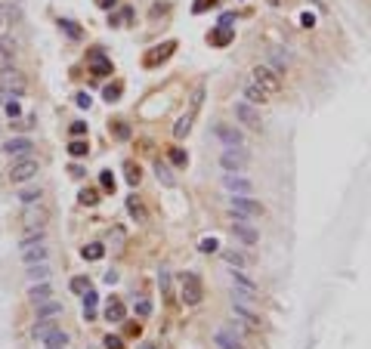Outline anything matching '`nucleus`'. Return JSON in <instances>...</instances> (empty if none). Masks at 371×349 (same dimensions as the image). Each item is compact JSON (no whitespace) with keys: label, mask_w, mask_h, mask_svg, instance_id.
Instances as JSON below:
<instances>
[{"label":"nucleus","mask_w":371,"mask_h":349,"mask_svg":"<svg viewBox=\"0 0 371 349\" xmlns=\"http://www.w3.org/2000/svg\"><path fill=\"white\" fill-rule=\"evenodd\" d=\"M247 81H254L260 90H263V93H266L269 99L272 96H278V90H281V81H278V75H275V71L272 68H266V65H257L254 71H251V78H247Z\"/></svg>","instance_id":"1"},{"label":"nucleus","mask_w":371,"mask_h":349,"mask_svg":"<svg viewBox=\"0 0 371 349\" xmlns=\"http://www.w3.org/2000/svg\"><path fill=\"white\" fill-rule=\"evenodd\" d=\"M38 173H41V164L34 161V158L13 161V167H10V182H13V186H25V182H31Z\"/></svg>","instance_id":"2"},{"label":"nucleus","mask_w":371,"mask_h":349,"mask_svg":"<svg viewBox=\"0 0 371 349\" xmlns=\"http://www.w3.org/2000/svg\"><path fill=\"white\" fill-rule=\"evenodd\" d=\"M229 210H232L238 219H257L263 216V204L254 198H247V195H235V198H229Z\"/></svg>","instance_id":"3"},{"label":"nucleus","mask_w":371,"mask_h":349,"mask_svg":"<svg viewBox=\"0 0 371 349\" xmlns=\"http://www.w3.org/2000/svg\"><path fill=\"white\" fill-rule=\"evenodd\" d=\"M201 297H204V290H201V278H198L195 272H186V275H183V281H180V300H183L186 306H198Z\"/></svg>","instance_id":"4"},{"label":"nucleus","mask_w":371,"mask_h":349,"mask_svg":"<svg viewBox=\"0 0 371 349\" xmlns=\"http://www.w3.org/2000/svg\"><path fill=\"white\" fill-rule=\"evenodd\" d=\"M28 90V81L22 71H16V68H7V71H0V93H7V96H22Z\"/></svg>","instance_id":"5"},{"label":"nucleus","mask_w":371,"mask_h":349,"mask_svg":"<svg viewBox=\"0 0 371 349\" xmlns=\"http://www.w3.org/2000/svg\"><path fill=\"white\" fill-rule=\"evenodd\" d=\"M247 161H251V155H247L241 145H235V149H226V152L220 155V167H223L226 173H241V170L247 167Z\"/></svg>","instance_id":"6"},{"label":"nucleus","mask_w":371,"mask_h":349,"mask_svg":"<svg viewBox=\"0 0 371 349\" xmlns=\"http://www.w3.org/2000/svg\"><path fill=\"white\" fill-rule=\"evenodd\" d=\"M44 223H47V210H44L41 204H28L25 213H22V226H25V232H28V235L44 232Z\"/></svg>","instance_id":"7"},{"label":"nucleus","mask_w":371,"mask_h":349,"mask_svg":"<svg viewBox=\"0 0 371 349\" xmlns=\"http://www.w3.org/2000/svg\"><path fill=\"white\" fill-rule=\"evenodd\" d=\"M31 152H34V142H31V139H25V136H16V139L4 142V155H10L13 161L31 158Z\"/></svg>","instance_id":"8"},{"label":"nucleus","mask_w":371,"mask_h":349,"mask_svg":"<svg viewBox=\"0 0 371 349\" xmlns=\"http://www.w3.org/2000/svg\"><path fill=\"white\" fill-rule=\"evenodd\" d=\"M235 118L241 121V124H247V127H251V130H260V112H257V108L251 105V102H235Z\"/></svg>","instance_id":"9"},{"label":"nucleus","mask_w":371,"mask_h":349,"mask_svg":"<svg viewBox=\"0 0 371 349\" xmlns=\"http://www.w3.org/2000/svg\"><path fill=\"white\" fill-rule=\"evenodd\" d=\"M214 136L226 145V149H235V145L244 142V136L235 130V127H229V124H214Z\"/></svg>","instance_id":"10"},{"label":"nucleus","mask_w":371,"mask_h":349,"mask_svg":"<svg viewBox=\"0 0 371 349\" xmlns=\"http://www.w3.org/2000/svg\"><path fill=\"white\" fill-rule=\"evenodd\" d=\"M214 343H217V349H244L241 337L235 334L232 327H220L217 334H214Z\"/></svg>","instance_id":"11"},{"label":"nucleus","mask_w":371,"mask_h":349,"mask_svg":"<svg viewBox=\"0 0 371 349\" xmlns=\"http://www.w3.org/2000/svg\"><path fill=\"white\" fill-rule=\"evenodd\" d=\"M232 235L238 238V241H244V244H257V241H260L257 229L247 226V219H238V216H235V223H232Z\"/></svg>","instance_id":"12"},{"label":"nucleus","mask_w":371,"mask_h":349,"mask_svg":"<svg viewBox=\"0 0 371 349\" xmlns=\"http://www.w3.org/2000/svg\"><path fill=\"white\" fill-rule=\"evenodd\" d=\"M223 186L229 189V192H235V195H251V179H244V176H238V173H226L223 176Z\"/></svg>","instance_id":"13"},{"label":"nucleus","mask_w":371,"mask_h":349,"mask_svg":"<svg viewBox=\"0 0 371 349\" xmlns=\"http://www.w3.org/2000/svg\"><path fill=\"white\" fill-rule=\"evenodd\" d=\"M232 312H235V315L247 324V327H251V330H260L263 327V321H260V315H257V312H251V309H247L244 303H232Z\"/></svg>","instance_id":"14"},{"label":"nucleus","mask_w":371,"mask_h":349,"mask_svg":"<svg viewBox=\"0 0 371 349\" xmlns=\"http://www.w3.org/2000/svg\"><path fill=\"white\" fill-rule=\"evenodd\" d=\"M13 62H16V44H13L10 38H4V34H0V71L13 68Z\"/></svg>","instance_id":"15"},{"label":"nucleus","mask_w":371,"mask_h":349,"mask_svg":"<svg viewBox=\"0 0 371 349\" xmlns=\"http://www.w3.org/2000/svg\"><path fill=\"white\" fill-rule=\"evenodd\" d=\"M28 297H31V303L34 306H41V303H47V300H53V284H47V281H34L31 284V290H28Z\"/></svg>","instance_id":"16"},{"label":"nucleus","mask_w":371,"mask_h":349,"mask_svg":"<svg viewBox=\"0 0 371 349\" xmlns=\"http://www.w3.org/2000/svg\"><path fill=\"white\" fill-rule=\"evenodd\" d=\"M241 90H244V99H247V102H254V105H266V102H269V96L263 93V90H260L254 81H244Z\"/></svg>","instance_id":"17"},{"label":"nucleus","mask_w":371,"mask_h":349,"mask_svg":"<svg viewBox=\"0 0 371 349\" xmlns=\"http://www.w3.org/2000/svg\"><path fill=\"white\" fill-rule=\"evenodd\" d=\"M124 315H127V306H124L118 297H112L109 306H105V318L109 321H124Z\"/></svg>","instance_id":"18"},{"label":"nucleus","mask_w":371,"mask_h":349,"mask_svg":"<svg viewBox=\"0 0 371 349\" xmlns=\"http://www.w3.org/2000/svg\"><path fill=\"white\" fill-rule=\"evenodd\" d=\"M90 68H93V75H99V78L112 75V62H105L99 50H93V53H90Z\"/></svg>","instance_id":"19"},{"label":"nucleus","mask_w":371,"mask_h":349,"mask_svg":"<svg viewBox=\"0 0 371 349\" xmlns=\"http://www.w3.org/2000/svg\"><path fill=\"white\" fill-rule=\"evenodd\" d=\"M22 260H25L28 266H31V263H44V260H47V247H44V241L25 247V250H22Z\"/></svg>","instance_id":"20"},{"label":"nucleus","mask_w":371,"mask_h":349,"mask_svg":"<svg viewBox=\"0 0 371 349\" xmlns=\"http://www.w3.org/2000/svg\"><path fill=\"white\" fill-rule=\"evenodd\" d=\"M232 287H238V290H247V293H260V287H257L251 278H247L244 272H235V269H232Z\"/></svg>","instance_id":"21"},{"label":"nucleus","mask_w":371,"mask_h":349,"mask_svg":"<svg viewBox=\"0 0 371 349\" xmlns=\"http://www.w3.org/2000/svg\"><path fill=\"white\" fill-rule=\"evenodd\" d=\"M34 309H38V318H56V315H62V303H56V300H47L41 306H34Z\"/></svg>","instance_id":"22"},{"label":"nucleus","mask_w":371,"mask_h":349,"mask_svg":"<svg viewBox=\"0 0 371 349\" xmlns=\"http://www.w3.org/2000/svg\"><path fill=\"white\" fill-rule=\"evenodd\" d=\"M223 260L232 269H247V266H251V260H247L244 253H238V250H223Z\"/></svg>","instance_id":"23"},{"label":"nucleus","mask_w":371,"mask_h":349,"mask_svg":"<svg viewBox=\"0 0 371 349\" xmlns=\"http://www.w3.org/2000/svg\"><path fill=\"white\" fill-rule=\"evenodd\" d=\"M56 327H59V324L53 321V318H38V324H34V337H38V340H47Z\"/></svg>","instance_id":"24"},{"label":"nucleus","mask_w":371,"mask_h":349,"mask_svg":"<svg viewBox=\"0 0 371 349\" xmlns=\"http://www.w3.org/2000/svg\"><path fill=\"white\" fill-rule=\"evenodd\" d=\"M28 278H31V281H47V278H50L47 260H44V263H31V266H28Z\"/></svg>","instance_id":"25"},{"label":"nucleus","mask_w":371,"mask_h":349,"mask_svg":"<svg viewBox=\"0 0 371 349\" xmlns=\"http://www.w3.org/2000/svg\"><path fill=\"white\" fill-rule=\"evenodd\" d=\"M41 198H44L41 189H22V192H19V204H22V207H28V204H41Z\"/></svg>","instance_id":"26"},{"label":"nucleus","mask_w":371,"mask_h":349,"mask_svg":"<svg viewBox=\"0 0 371 349\" xmlns=\"http://www.w3.org/2000/svg\"><path fill=\"white\" fill-rule=\"evenodd\" d=\"M192 118H195V115L189 112V115H183L180 121H176V127H173V136H176V139H183V136L192 130Z\"/></svg>","instance_id":"27"},{"label":"nucleus","mask_w":371,"mask_h":349,"mask_svg":"<svg viewBox=\"0 0 371 349\" xmlns=\"http://www.w3.org/2000/svg\"><path fill=\"white\" fill-rule=\"evenodd\" d=\"M96 300H99V297H96V290L87 287V290H84V315H87V318H93V312H96Z\"/></svg>","instance_id":"28"},{"label":"nucleus","mask_w":371,"mask_h":349,"mask_svg":"<svg viewBox=\"0 0 371 349\" xmlns=\"http://www.w3.org/2000/svg\"><path fill=\"white\" fill-rule=\"evenodd\" d=\"M210 41H214L217 47H223V44H229V41H232V28H229V25H220L214 34H210Z\"/></svg>","instance_id":"29"},{"label":"nucleus","mask_w":371,"mask_h":349,"mask_svg":"<svg viewBox=\"0 0 371 349\" xmlns=\"http://www.w3.org/2000/svg\"><path fill=\"white\" fill-rule=\"evenodd\" d=\"M102 253H105V247H102V244H87V247L81 250L84 260H102Z\"/></svg>","instance_id":"30"},{"label":"nucleus","mask_w":371,"mask_h":349,"mask_svg":"<svg viewBox=\"0 0 371 349\" xmlns=\"http://www.w3.org/2000/svg\"><path fill=\"white\" fill-rule=\"evenodd\" d=\"M44 343H47V346H65V343H68V334H65L62 327H56V330H53V334H50Z\"/></svg>","instance_id":"31"},{"label":"nucleus","mask_w":371,"mask_h":349,"mask_svg":"<svg viewBox=\"0 0 371 349\" xmlns=\"http://www.w3.org/2000/svg\"><path fill=\"white\" fill-rule=\"evenodd\" d=\"M127 210H130V216H136V219H139V223L146 219V210H143V204H139L136 198H127Z\"/></svg>","instance_id":"32"},{"label":"nucleus","mask_w":371,"mask_h":349,"mask_svg":"<svg viewBox=\"0 0 371 349\" xmlns=\"http://www.w3.org/2000/svg\"><path fill=\"white\" fill-rule=\"evenodd\" d=\"M10 16H13V10L4 4V0H0V34H4V31L10 28Z\"/></svg>","instance_id":"33"},{"label":"nucleus","mask_w":371,"mask_h":349,"mask_svg":"<svg viewBox=\"0 0 371 349\" xmlns=\"http://www.w3.org/2000/svg\"><path fill=\"white\" fill-rule=\"evenodd\" d=\"M68 152H72L75 158H84V155L90 152V149H87V142H84V139H72V145H68Z\"/></svg>","instance_id":"34"},{"label":"nucleus","mask_w":371,"mask_h":349,"mask_svg":"<svg viewBox=\"0 0 371 349\" xmlns=\"http://www.w3.org/2000/svg\"><path fill=\"white\" fill-rule=\"evenodd\" d=\"M96 201H99V192H96V189H84V192H81V204H87V207H93V204H96Z\"/></svg>","instance_id":"35"},{"label":"nucleus","mask_w":371,"mask_h":349,"mask_svg":"<svg viewBox=\"0 0 371 349\" xmlns=\"http://www.w3.org/2000/svg\"><path fill=\"white\" fill-rule=\"evenodd\" d=\"M198 250H201V253H214V250H220V241H217V238H201Z\"/></svg>","instance_id":"36"},{"label":"nucleus","mask_w":371,"mask_h":349,"mask_svg":"<svg viewBox=\"0 0 371 349\" xmlns=\"http://www.w3.org/2000/svg\"><path fill=\"white\" fill-rule=\"evenodd\" d=\"M155 170H158V179H161V182H164V186H173V176H170V170L164 167V164H161V161H158V164H155Z\"/></svg>","instance_id":"37"},{"label":"nucleus","mask_w":371,"mask_h":349,"mask_svg":"<svg viewBox=\"0 0 371 349\" xmlns=\"http://www.w3.org/2000/svg\"><path fill=\"white\" fill-rule=\"evenodd\" d=\"M133 312H136L139 318H149V315H152V303H149V300H139V303L133 306Z\"/></svg>","instance_id":"38"},{"label":"nucleus","mask_w":371,"mask_h":349,"mask_svg":"<svg viewBox=\"0 0 371 349\" xmlns=\"http://www.w3.org/2000/svg\"><path fill=\"white\" fill-rule=\"evenodd\" d=\"M170 161L176 164V167H186V164H189V155H186L183 149H173V152H170Z\"/></svg>","instance_id":"39"},{"label":"nucleus","mask_w":371,"mask_h":349,"mask_svg":"<svg viewBox=\"0 0 371 349\" xmlns=\"http://www.w3.org/2000/svg\"><path fill=\"white\" fill-rule=\"evenodd\" d=\"M158 284H161V293L164 297H170V272L161 269V275H158Z\"/></svg>","instance_id":"40"},{"label":"nucleus","mask_w":371,"mask_h":349,"mask_svg":"<svg viewBox=\"0 0 371 349\" xmlns=\"http://www.w3.org/2000/svg\"><path fill=\"white\" fill-rule=\"evenodd\" d=\"M102 96H105V102H118V96H121V84L105 87V90H102Z\"/></svg>","instance_id":"41"},{"label":"nucleus","mask_w":371,"mask_h":349,"mask_svg":"<svg viewBox=\"0 0 371 349\" xmlns=\"http://www.w3.org/2000/svg\"><path fill=\"white\" fill-rule=\"evenodd\" d=\"M99 182H102V189H105V192H115V176H112V170H102Z\"/></svg>","instance_id":"42"},{"label":"nucleus","mask_w":371,"mask_h":349,"mask_svg":"<svg viewBox=\"0 0 371 349\" xmlns=\"http://www.w3.org/2000/svg\"><path fill=\"white\" fill-rule=\"evenodd\" d=\"M139 179H143V173H139V167H133V164H127V182H130V186H139Z\"/></svg>","instance_id":"43"},{"label":"nucleus","mask_w":371,"mask_h":349,"mask_svg":"<svg viewBox=\"0 0 371 349\" xmlns=\"http://www.w3.org/2000/svg\"><path fill=\"white\" fill-rule=\"evenodd\" d=\"M87 287H90V281H87L84 275H78V278H72V290H75V293H84Z\"/></svg>","instance_id":"44"},{"label":"nucleus","mask_w":371,"mask_h":349,"mask_svg":"<svg viewBox=\"0 0 371 349\" xmlns=\"http://www.w3.org/2000/svg\"><path fill=\"white\" fill-rule=\"evenodd\" d=\"M102 346H105V349H124V340H121V337H112V334H109V337L102 340Z\"/></svg>","instance_id":"45"},{"label":"nucleus","mask_w":371,"mask_h":349,"mask_svg":"<svg viewBox=\"0 0 371 349\" xmlns=\"http://www.w3.org/2000/svg\"><path fill=\"white\" fill-rule=\"evenodd\" d=\"M115 136H118V139H127V136H130V127L124 124V121H118V124H115Z\"/></svg>","instance_id":"46"},{"label":"nucleus","mask_w":371,"mask_h":349,"mask_svg":"<svg viewBox=\"0 0 371 349\" xmlns=\"http://www.w3.org/2000/svg\"><path fill=\"white\" fill-rule=\"evenodd\" d=\"M59 25H62V28H65V31H68V38H75V41H78V38H81V31H78V28H75V22H68V19H62V22H59Z\"/></svg>","instance_id":"47"},{"label":"nucleus","mask_w":371,"mask_h":349,"mask_svg":"<svg viewBox=\"0 0 371 349\" xmlns=\"http://www.w3.org/2000/svg\"><path fill=\"white\" fill-rule=\"evenodd\" d=\"M84 133H87V124H84V121H75V124H72V136H75V139H81Z\"/></svg>","instance_id":"48"},{"label":"nucleus","mask_w":371,"mask_h":349,"mask_svg":"<svg viewBox=\"0 0 371 349\" xmlns=\"http://www.w3.org/2000/svg\"><path fill=\"white\" fill-rule=\"evenodd\" d=\"M207 7H217V0H198V4H195V13H204Z\"/></svg>","instance_id":"49"},{"label":"nucleus","mask_w":371,"mask_h":349,"mask_svg":"<svg viewBox=\"0 0 371 349\" xmlns=\"http://www.w3.org/2000/svg\"><path fill=\"white\" fill-rule=\"evenodd\" d=\"M78 105H81V108H90V96H87V93H78Z\"/></svg>","instance_id":"50"},{"label":"nucleus","mask_w":371,"mask_h":349,"mask_svg":"<svg viewBox=\"0 0 371 349\" xmlns=\"http://www.w3.org/2000/svg\"><path fill=\"white\" fill-rule=\"evenodd\" d=\"M115 4H118V0H99V7H102V10H109V7H115Z\"/></svg>","instance_id":"51"},{"label":"nucleus","mask_w":371,"mask_h":349,"mask_svg":"<svg viewBox=\"0 0 371 349\" xmlns=\"http://www.w3.org/2000/svg\"><path fill=\"white\" fill-rule=\"evenodd\" d=\"M47 349H65V346H47Z\"/></svg>","instance_id":"52"},{"label":"nucleus","mask_w":371,"mask_h":349,"mask_svg":"<svg viewBox=\"0 0 371 349\" xmlns=\"http://www.w3.org/2000/svg\"><path fill=\"white\" fill-rule=\"evenodd\" d=\"M269 4H281V0H269Z\"/></svg>","instance_id":"53"}]
</instances>
